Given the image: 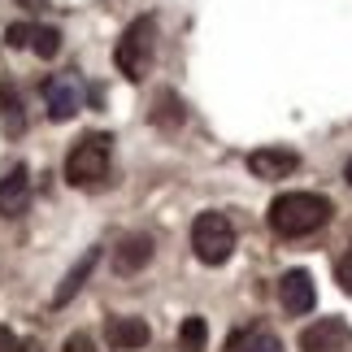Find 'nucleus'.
<instances>
[{
    "mask_svg": "<svg viewBox=\"0 0 352 352\" xmlns=\"http://www.w3.org/2000/svg\"><path fill=\"white\" fill-rule=\"evenodd\" d=\"M331 222V200L318 192H283L274 205H270V231L283 239H300L314 235Z\"/></svg>",
    "mask_w": 352,
    "mask_h": 352,
    "instance_id": "1",
    "label": "nucleus"
},
{
    "mask_svg": "<svg viewBox=\"0 0 352 352\" xmlns=\"http://www.w3.org/2000/svg\"><path fill=\"white\" fill-rule=\"evenodd\" d=\"M109 161H113V140L104 131H87L65 153V179L74 187H104L109 183Z\"/></svg>",
    "mask_w": 352,
    "mask_h": 352,
    "instance_id": "2",
    "label": "nucleus"
},
{
    "mask_svg": "<svg viewBox=\"0 0 352 352\" xmlns=\"http://www.w3.org/2000/svg\"><path fill=\"white\" fill-rule=\"evenodd\" d=\"M153 52H157V18L153 13H140V18L126 22V31L118 35V48H113L118 74L131 78V83H144V74L153 70Z\"/></svg>",
    "mask_w": 352,
    "mask_h": 352,
    "instance_id": "3",
    "label": "nucleus"
},
{
    "mask_svg": "<svg viewBox=\"0 0 352 352\" xmlns=\"http://www.w3.org/2000/svg\"><path fill=\"white\" fill-rule=\"evenodd\" d=\"M192 248L196 256L205 265H222V261H231V252H235V226L226 213H200V218L192 222Z\"/></svg>",
    "mask_w": 352,
    "mask_h": 352,
    "instance_id": "4",
    "label": "nucleus"
},
{
    "mask_svg": "<svg viewBox=\"0 0 352 352\" xmlns=\"http://www.w3.org/2000/svg\"><path fill=\"white\" fill-rule=\"evenodd\" d=\"M44 104H48V118L52 122H70L78 109H83V78L74 70L65 74H52L44 83Z\"/></svg>",
    "mask_w": 352,
    "mask_h": 352,
    "instance_id": "5",
    "label": "nucleus"
},
{
    "mask_svg": "<svg viewBox=\"0 0 352 352\" xmlns=\"http://www.w3.org/2000/svg\"><path fill=\"white\" fill-rule=\"evenodd\" d=\"M348 340H352L348 322H340V318H322V322H314V327L300 331V352H340Z\"/></svg>",
    "mask_w": 352,
    "mask_h": 352,
    "instance_id": "6",
    "label": "nucleus"
},
{
    "mask_svg": "<svg viewBox=\"0 0 352 352\" xmlns=\"http://www.w3.org/2000/svg\"><path fill=\"white\" fill-rule=\"evenodd\" d=\"M300 166V153L296 148H283V144H270V148H256L248 157V170L256 179H287V174Z\"/></svg>",
    "mask_w": 352,
    "mask_h": 352,
    "instance_id": "7",
    "label": "nucleus"
},
{
    "mask_svg": "<svg viewBox=\"0 0 352 352\" xmlns=\"http://www.w3.org/2000/svg\"><path fill=\"white\" fill-rule=\"evenodd\" d=\"M278 300H283V309H287V314H309V309H314V300H318L314 274H309V270H287V274H283V283H278Z\"/></svg>",
    "mask_w": 352,
    "mask_h": 352,
    "instance_id": "8",
    "label": "nucleus"
},
{
    "mask_svg": "<svg viewBox=\"0 0 352 352\" xmlns=\"http://www.w3.org/2000/svg\"><path fill=\"white\" fill-rule=\"evenodd\" d=\"M153 252H157L153 235H126L118 243V252H113V270L118 274H140V270L153 261Z\"/></svg>",
    "mask_w": 352,
    "mask_h": 352,
    "instance_id": "9",
    "label": "nucleus"
},
{
    "mask_svg": "<svg viewBox=\"0 0 352 352\" xmlns=\"http://www.w3.org/2000/svg\"><path fill=\"white\" fill-rule=\"evenodd\" d=\"M26 200H31V174H26V166H13L5 179H0V213H22Z\"/></svg>",
    "mask_w": 352,
    "mask_h": 352,
    "instance_id": "10",
    "label": "nucleus"
},
{
    "mask_svg": "<svg viewBox=\"0 0 352 352\" xmlns=\"http://www.w3.org/2000/svg\"><path fill=\"white\" fill-rule=\"evenodd\" d=\"M104 335H109V344L118 352H135L148 344V322L144 318H113L109 327H104Z\"/></svg>",
    "mask_w": 352,
    "mask_h": 352,
    "instance_id": "11",
    "label": "nucleus"
},
{
    "mask_svg": "<svg viewBox=\"0 0 352 352\" xmlns=\"http://www.w3.org/2000/svg\"><path fill=\"white\" fill-rule=\"evenodd\" d=\"M96 261H100V248H87L83 256H78V261H74V270H70V274L61 278V287L52 292V305L61 309L65 300H70V296H74V292H78V287L87 283V274H91V265H96Z\"/></svg>",
    "mask_w": 352,
    "mask_h": 352,
    "instance_id": "12",
    "label": "nucleus"
},
{
    "mask_svg": "<svg viewBox=\"0 0 352 352\" xmlns=\"http://www.w3.org/2000/svg\"><path fill=\"white\" fill-rule=\"evenodd\" d=\"M205 340H209L205 318H187L183 327H179V344H183V352H200V348H205Z\"/></svg>",
    "mask_w": 352,
    "mask_h": 352,
    "instance_id": "13",
    "label": "nucleus"
},
{
    "mask_svg": "<svg viewBox=\"0 0 352 352\" xmlns=\"http://www.w3.org/2000/svg\"><path fill=\"white\" fill-rule=\"evenodd\" d=\"M31 48H35V57H57L61 52V31L57 26H35V35H31Z\"/></svg>",
    "mask_w": 352,
    "mask_h": 352,
    "instance_id": "14",
    "label": "nucleus"
},
{
    "mask_svg": "<svg viewBox=\"0 0 352 352\" xmlns=\"http://www.w3.org/2000/svg\"><path fill=\"white\" fill-rule=\"evenodd\" d=\"M153 122H157V126H179V122H183V104H179L174 91H161V100L153 109Z\"/></svg>",
    "mask_w": 352,
    "mask_h": 352,
    "instance_id": "15",
    "label": "nucleus"
},
{
    "mask_svg": "<svg viewBox=\"0 0 352 352\" xmlns=\"http://www.w3.org/2000/svg\"><path fill=\"white\" fill-rule=\"evenodd\" d=\"M31 35H35V26L31 22H18V26H9V31H5V44L9 48H31Z\"/></svg>",
    "mask_w": 352,
    "mask_h": 352,
    "instance_id": "16",
    "label": "nucleus"
},
{
    "mask_svg": "<svg viewBox=\"0 0 352 352\" xmlns=\"http://www.w3.org/2000/svg\"><path fill=\"white\" fill-rule=\"evenodd\" d=\"M248 352H283V344H278V335H270V331H252Z\"/></svg>",
    "mask_w": 352,
    "mask_h": 352,
    "instance_id": "17",
    "label": "nucleus"
},
{
    "mask_svg": "<svg viewBox=\"0 0 352 352\" xmlns=\"http://www.w3.org/2000/svg\"><path fill=\"white\" fill-rule=\"evenodd\" d=\"M248 335H252V331H235L231 340H226V348H222V352H248Z\"/></svg>",
    "mask_w": 352,
    "mask_h": 352,
    "instance_id": "18",
    "label": "nucleus"
},
{
    "mask_svg": "<svg viewBox=\"0 0 352 352\" xmlns=\"http://www.w3.org/2000/svg\"><path fill=\"white\" fill-rule=\"evenodd\" d=\"M340 283L352 292V243H348V252H344V261H340Z\"/></svg>",
    "mask_w": 352,
    "mask_h": 352,
    "instance_id": "19",
    "label": "nucleus"
},
{
    "mask_svg": "<svg viewBox=\"0 0 352 352\" xmlns=\"http://www.w3.org/2000/svg\"><path fill=\"white\" fill-rule=\"evenodd\" d=\"M0 352H18V340H13V331L0 327Z\"/></svg>",
    "mask_w": 352,
    "mask_h": 352,
    "instance_id": "20",
    "label": "nucleus"
},
{
    "mask_svg": "<svg viewBox=\"0 0 352 352\" xmlns=\"http://www.w3.org/2000/svg\"><path fill=\"white\" fill-rule=\"evenodd\" d=\"M65 352H91V344H87V335H74V340L65 344Z\"/></svg>",
    "mask_w": 352,
    "mask_h": 352,
    "instance_id": "21",
    "label": "nucleus"
},
{
    "mask_svg": "<svg viewBox=\"0 0 352 352\" xmlns=\"http://www.w3.org/2000/svg\"><path fill=\"white\" fill-rule=\"evenodd\" d=\"M344 179H348V183H352V161H348V166H344Z\"/></svg>",
    "mask_w": 352,
    "mask_h": 352,
    "instance_id": "22",
    "label": "nucleus"
}]
</instances>
